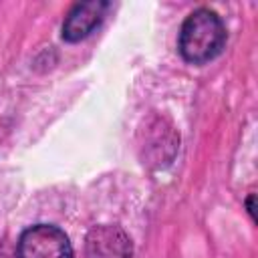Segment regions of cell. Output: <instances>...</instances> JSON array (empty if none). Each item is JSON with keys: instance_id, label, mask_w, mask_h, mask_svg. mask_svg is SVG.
Returning a JSON list of instances; mask_svg holds the SVG:
<instances>
[{"instance_id": "cell-4", "label": "cell", "mask_w": 258, "mask_h": 258, "mask_svg": "<svg viewBox=\"0 0 258 258\" xmlns=\"http://www.w3.org/2000/svg\"><path fill=\"white\" fill-rule=\"evenodd\" d=\"M107 8L109 4L103 0H89L75 4L62 22V38L67 42H79L87 38L101 24Z\"/></svg>"}, {"instance_id": "cell-2", "label": "cell", "mask_w": 258, "mask_h": 258, "mask_svg": "<svg viewBox=\"0 0 258 258\" xmlns=\"http://www.w3.org/2000/svg\"><path fill=\"white\" fill-rule=\"evenodd\" d=\"M16 258H73V246L60 228L36 224L20 234Z\"/></svg>"}, {"instance_id": "cell-1", "label": "cell", "mask_w": 258, "mask_h": 258, "mask_svg": "<svg viewBox=\"0 0 258 258\" xmlns=\"http://www.w3.org/2000/svg\"><path fill=\"white\" fill-rule=\"evenodd\" d=\"M226 36L228 34L222 18L210 8H198L183 20L177 48L183 60L204 64L222 52Z\"/></svg>"}, {"instance_id": "cell-5", "label": "cell", "mask_w": 258, "mask_h": 258, "mask_svg": "<svg viewBox=\"0 0 258 258\" xmlns=\"http://www.w3.org/2000/svg\"><path fill=\"white\" fill-rule=\"evenodd\" d=\"M246 208H248V214H250V218H252V220H256V214H254V194L248 198V202H246Z\"/></svg>"}, {"instance_id": "cell-6", "label": "cell", "mask_w": 258, "mask_h": 258, "mask_svg": "<svg viewBox=\"0 0 258 258\" xmlns=\"http://www.w3.org/2000/svg\"><path fill=\"white\" fill-rule=\"evenodd\" d=\"M0 258H6V256H4V250H2V244H0Z\"/></svg>"}, {"instance_id": "cell-3", "label": "cell", "mask_w": 258, "mask_h": 258, "mask_svg": "<svg viewBox=\"0 0 258 258\" xmlns=\"http://www.w3.org/2000/svg\"><path fill=\"white\" fill-rule=\"evenodd\" d=\"M131 238L119 226L101 224L85 236V258H131Z\"/></svg>"}]
</instances>
